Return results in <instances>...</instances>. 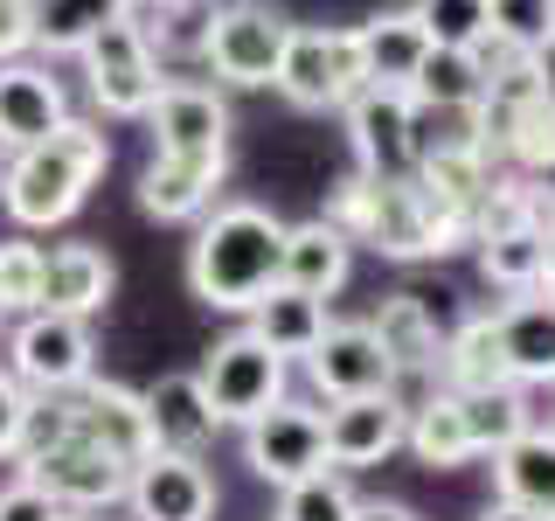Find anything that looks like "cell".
I'll list each match as a JSON object with an SVG mask.
<instances>
[{
  "instance_id": "obj_41",
  "label": "cell",
  "mask_w": 555,
  "mask_h": 521,
  "mask_svg": "<svg viewBox=\"0 0 555 521\" xmlns=\"http://www.w3.org/2000/svg\"><path fill=\"white\" fill-rule=\"evenodd\" d=\"M528 188H534V202H542V208H548V223H555V161H548V167H534V174H528Z\"/></svg>"
},
{
  "instance_id": "obj_7",
  "label": "cell",
  "mask_w": 555,
  "mask_h": 521,
  "mask_svg": "<svg viewBox=\"0 0 555 521\" xmlns=\"http://www.w3.org/2000/svg\"><path fill=\"white\" fill-rule=\"evenodd\" d=\"M271 84H278V98L299 104V112H340V104L369 84L354 28H292Z\"/></svg>"
},
{
  "instance_id": "obj_44",
  "label": "cell",
  "mask_w": 555,
  "mask_h": 521,
  "mask_svg": "<svg viewBox=\"0 0 555 521\" xmlns=\"http://www.w3.org/2000/svg\"><path fill=\"white\" fill-rule=\"evenodd\" d=\"M132 8H153V14H181L188 0H132Z\"/></svg>"
},
{
  "instance_id": "obj_35",
  "label": "cell",
  "mask_w": 555,
  "mask_h": 521,
  "mask_svg": "<svg viewBox=\"0 0 555 521\" xmlns=\"http://www.w3.org/2000/svg\"><path fill=\"white\" fill-rule=\"evenodd\" d=\"M410 14L438 49H479L486 42V0H410Z\"/></svg>"
},
{
  "instance_id": "obj_11",
  "label": "cell",
  "mask_w": 555,
  "mask_h": 521,
  "mask_svg": "<svg viewBox=\"0 0 555 521\" xmlns=\"http://www.w3.org/2000/svg\"><path fill=\"white\" fill-rule=\"evenodd\" d=\"M146 132L153 153H230V104L216 84L167 77L160 98L146 104Z\"/></svg>"
},
{
  "instance_id": "obj_15",
  "label": "cell",
  "mask_w": 555,
  "mask_h": 521,
  "mask_svg": "<svg viewBox=\"0 0 555 521\" xmlns=\"http://www.w3.org/2000/svg\"><path fill=\"white\" fill-rule=\"evenodd\" d=\"M63 417L83 431V439H98L104 452H118L126 466L139 459H153V424H146V396L126 390V382H77V390H63L56 396Z\"/></svg>"
},
{
  "instance_id": "obj_46",
  "label": "cell",
  "mask_w": 555,
  "mask_h": 521,
  "mask_svg": "<svg viewBox=\"0 0 555 521\" xmlns=\"http://www.w3.org/2000/svg\"><path fill=\"white\" fill-rule=\"evenodd\" d=\"M548 431H555V417H548Z\"/></svg>"
},
{
  "instance_id": "obj_12",
  "label": "cell",
  "mask_w": 555,
  "mask_h": 521,
  "mask_svg": "<svg viewBox=\"0 0 555 521\" xmlns=\"http://www.w3.org/2000/svg\"><path fill=\"white\" fill-rule=\"evenodd\" d=\"M340 112H347V139H354V174H369V181H396V174H410V112H416L410 91L361 84Z\"/></svg>"
},
{
  "instance_id": "obj_27",
  "label": "cell",
  "mask_w": 555,
  "mask_h": 521,
  "mask_svg": "<svg viewBox=\"0 0 555 521\" xmlns=\"http://www.w3.org/2000/svg\"><path fill=\"white\" fill-rule=\"evenodd\" d=\"M403 445H410L424 466H465V459H479V452H473V424H465V404H459V390H438V396H424V404L410 410V431H403Z\"/></svg>"
},
{
  "instance_id": "obj_37",
  "label": "cell",
  "mask_w": 555,
  "mask_h": 521,
  "mask_svg": "<svg viewBox=\"0 0 555 521\" xmlns=\"http://www.w3.org/2000/svg\"><path fill=\"white\" fill-rule=\"evenodd\" d=\"M28 404H35V396H28V390H22V382H14L8 369H0V459H14V452H22Z\"/></svg>"
},
{
  "instance_id": "obj_42",
  "label": "cell",
  "mask_w": 555,
  "mask_h": 521,
  "mask_svg": "<svg viewBox=\"0 0 555 521\" xmlns=\"http://www.w3.org/2000/svg\"><path fill=\"white\" fill-rule=\"evenodd\" d=\"M479 521H534V514H528V508H507V500H493V508H486Z\"/></svg>"
},
{
  "instance_id": "obj_36",
  "label": "cell",
  "mask_w": 555,
  "mask_h": 521,
  "mask_svg": "<svg viewBox=\"0 0 555 521\" xmlns=\"http://www.w3.org/2000/svg\"><path fill=\"white\" fill-rule=\"evenodd\" d=\"M0 521H63V508H56V500H49L35 480L14 473L8 486H0Z\"/></svg>"
},
{
  "instance_id": "obj_31",
  "label": "cell",
  "mask_w": 555,
  "mask_h": 521,
  "mask_svg": "<svg viewBox=\"0 0 555 521\" xmlns=\"http://www.w3.org/2000/svg\"><path fill=\"white\" fill-rule=\"evenodd\" d=\"M410 104H486V69L473 49H430L410 84Z\"/></svg>"
},
{
  "instance_id": "obj_19",
  "label": "cell",
  "mask_w": 555,
  "mask_h": 521,
  "mask_svg": "<svg viewBox=\"0 0 555 521\" xmlns=\"http://www.w3.org/2000/svg\"><path fill=\"white\" fill-rule=\"evenodd\" d=\"M118 271L98 243L69 237V243H42V306L35 313H69V320H98L112 300Z\"/></svg>"
},
{
  "instance_id": "obj_23",
  "label": "cell",
  "mask_w": 555,
  "mask_h": 521,
  "mask_svg": "<svg viewBox=\"0 0 555 521\" xmlns=\"http://www.w3.org/2000/svg\"><path fill=\"white\" fill-rule=\"evenodd\" d=\"M354 42H361V69H369V84H382V91H410L416 69H424V56L438 49L410 8H382V14H369V22L354 28Z\"/></svg>"
},
{
  "instance_id": "obj_10",
  "label": "cell",
  "mask_w": 555,
  "mask_h": 521,
  "mask_svg": "<svg viewBox=\"0 0 555 521\" xmlns=\"http://www.w3.org/2000/svg\"><path fill=\"white\" fill-rule=\"evenodd\" d=\"M243 459H250V473L264 486H292L306 473H320L326 466V424L312 404H271L264 417H250L243 424Z\"/></svg>"
},
{
  "instance_id": "obj_22",
  "label": "cell",
  "mask_w": 555,
  "mask_h": 521,
  "mask_svg": "<svg viewBox=\"0 0 555 521\" xmlns=\"http://www.w3.org/2000/svg\"><path fill=\"white\" fill-rule=\"evenodd\" d=\"M347 265H354V243H347L326 216H312V223H285L278 285L306 292V300H334V292L347 285Z\"/></svg>"
},
{
  "instance_id": "obj_30",
  "label": "cell",
  "mask_w": 555,
  "mask_h": 521,
  "mask_svg": "<svg viewBox=\"0 0 555 521\" xmlns=\"http://www.w3.org/2000/svg\"><path fill=\"white\" fill-rule=\"evenodd\" d=\"M465 404V424H473V452H500L514 445L520 431H534L528 417V390L520 382H493V390H459Z\"/></svg>"
},
{
  "instance_id": "obj_16",
  "label": "cell",
  "mask_w": 555,
  "mask_h": 521,
  "mask_svg": "<svg viewBox=\"0 0 555 521\" xmlns=\"http://www.w3.org/2000/svg\"><path fill=\"white\" fill-rule=\"evenodd\" d=\"M306 376H312V390H320L326 404H340V396H382V390H396V369H389V355H382V341L369 334V320H347V327L326 320L320 347L306 355Z\"/></svg>"
},
{
  "instance_id": "obj_4",
  "label": "cell",
  "mask_w": 555,
  "mask_h": 521,
  "mask_svg": "<svg viewBox=\"0 0 555 521\" xmlns=\"http://www.w3.org/2000/svg\"><path fill=\"white\" fill-rule=\"evenodd\" d=\"M14 466H22V480H35L63 514H104L112 500H126V486H132V466L118 459V452H104L98 439H83L63 417L56 396H35L28 404V431H22Z\"/></svg>"
},
{
  "instance_id": "obj_38",
  "label": "cell",
  "mask_w": 555,
  "mask_h": 521,
  "mask_svg": "<svg viewBox=\"0 0 555 521\" xmlns=\"http://www.w3.org/2000/svg\"><path fill=\"white\" fill-rule=\"evenodd\" d=\"M35 56V0H0V63Z\"/></svg>"
},
{
  "instance_id": "obj_29",
  "label": "cell",
  "mask_w": 555,
  "mask_h": 521,
  "mask_svg": "<svg viewBox=\"0 0 555 521\" xmlns=\"http://www.w3.org/2000/svg\"><path fill=\"white\" fill-rule=\"evenodd\" d=\"M118 14H132V0H35V49L42 56H77Z\"/></svg>"
},
{
  "instance_id": "obj_47",
  "label": "cell",
  "mask_w": 555,
  "mask_h": 521,
  "mask_svg": "<svg viewBox=\"0 0 555 521\" xmlns=\"http://www.w3.org/2000/svg\"><path fill=\"white\" fill-rule=\"evenodd\" d=\"M0 327H8V320H0Z\"/></svg>"
},
{
  "instance_id": "obj_26",
  "label": "cell",
  "mask_w": 555,
  "mask_h": 521,
  "mask_svg": "<svg viewBox=\"0 0 555 521\" xmlns=\"http://www.w3.org/2000/svg\"><path fill=\"white\" fill-rule=\"evenodd\" d=\"M243 320H250V334L264 341L271 355L306 361L312 347H320V334H326V300H306V292H292V285H271Z\"/></svg>"
},
{
  "instance_id": "obj_43",
  "label": "cell",
  "mask_w": 555,
  "mask_h": 521,
  "mask_svg": "<svg viewBox=\"0 0 555 521\" xmlns=\"http://www.w3.org/2000/svg\"><path fill=\"white\" fill-rule=\"evenodd\" d=\"M542 292L555 300V223H548V271H542Z\"/></svg>"
},
{
  "instance_id": "obj_8",
  "label": "cell",
  "mask_w": 555,
  "mask_h": 521,
  "mask_svg": "<svg viewBox=\"0 0 555 521\" xmlns=\"http://www.w3.org/2000/svg\"><path fill=\"white\" fill-rule=\"evenodd\" d=\"M285 35L292 22L271 0H230L202 22V63L236 91H264L278 77V56H285Z\"/></svg>"
},
{
  "instance_id": "obj_6",
  "label": "cell",
  "mask_w": 555,
  "mask_h": 521,
  "mask_svg": "<svg viewBox=\"0 0 555 521\" xmlns=\"http://www.w3.org/2000/svg\"><path fill=\"white\" fill-rule=\"evenodd\" d=\"M28 396H63L77 382H91L98 369V341L91 320H69V313H22L8 334V361H0Z\"/></svg>"
},
{
  "instance_id": "obj_40",
  "label": "cell",
  "mask_w": 555,
  "mask_h": 521,
  "mask_svg": "<svg viewBox=\"0 0 555 521\" xmlns=\"http://www.w3.org/2000/svg\"><path fill=\"white\" fill-rule=\"evenodd\" d=\"M528 63H534V84H542V91L555 98V35H548V42H542V49H534V56H528Z\"/></svg>"
},
{
  "instance_id": "obj_33",
  "label": "cell",
  "mask_w": 555,
  "mask_h": 521,
  "mask_svg": "<svg viewBox=\"0 0 555 521\" xmlns=\"http://www.w3.org/2000/svg\"><path fill=\"white\" fill-rule=\"evenodd\" d=\"M42 306V243L0 237V320H22Z\"/></svg>"
},
{
  "instance_id": "obj_1",
  "label": "cell",
  "mask_w": 555,
  "mask_h": 521,
  "mask_svg": "<svg viewBox=\"0 0 555 521\" xmlns=\"http://www.w3.org/2000/svg\"><path fill=\"white\" fill-rule=\"evenodd\" d=\"M326 223L347 243H369L375 257H396V265H424V257H451L473 243V208L424 188L416 174H396V181H369V174H347V181L326 195Z\"/></svg>"
},
{
  "instance_id": "obj_20",
  "label": "cell",
  "mask_w": 555,
  "mask_h": 521,
  "mask_svg": "<svg viewBox=\"0 0 555 521\" xmlns=\"http://www.w3.org/2000/svg\"><path fill=\"white\" fill-rule=\"evenodd\" d=\"M493 341H500V361H507V382H548L555 376V300L548 292H520V300L493 306Z\"/></svg>"
},
{
  "instance_id": "obj_5",
  "label": "cell",
  "mask_w": 555,
  "mask_h": 521,
  "mask_svg": "<svg viewBox=\"0 0 555 521\" xmlns=\"http://www.w3.org/2000/svg\"><path fill=\"white\" fill-rule=\"evenodd\" d=\"M83 63V91L104 118H146V104L160 98L167 69H160V49L146 42V28L132 22V14H118V22H104L91 42L77 49Z\"/></svg>"
},
{
  "instance_id": "obj_45",
  "label": "cell",
  "mask_w": 555,
  "mask_h": 521,
  "mask_svg": "<svg viewBox=\"0 0 555 521\" xmlns=\"http://www.w3.org/2000/svg\"><path fill=\"white\" fill-rule=\"evenodd\" d=\"M63 521H98V514H63Z\"/></svg>"
},
{
  "instance_id": "obj_34",
  "label": "cell",
  "mask_w": 555,
  "mask_h": 521,
  "mask_svg": "<svg viewBox=\"0 0 555 521\" xmlns=\"http://www.w3.org/2000/svg\"><path fill=\"white\" fill-rule=\"evenodd\" d=\"M486 35L520 49V56H534L555 35V0H486Z\"/></svg>"
},
{
  "instance_id": "obj_18",
  "label": "cell",
  "mask_w": 555,
  "mask_h": 521,
  "mask_svg": "<svg viewBox=\"0 0 555 521\" xmlns=\"http://www.w3.org/2000/svg\"><path fill=\"white\" fill-rule=\"evenodd\" d=\"M63 118H69V91H63L56 69L35 63V56L0 63V147L22 153L35 139H49Z\"/></svg>"
},
{
  "instance_id": "obj_9",
  "label": "cell",
  "mask_w": 555,
  "mask_h": 521,
  "mask_svg": "<svg viewBox=\"0 0 555 521\" xmlns=\"http://www.w3.org/2000/svg\"><path fill=\"white\" fill-rule=\"evenodd\" d=\"M285 355H271L264 341L250 334V327H236L230 341L208 347V361L195 369L208 410L222 417V424H250V417H264L271 404H285Z\"/></svg>"
},
{
  "instance_id": "obj_3",
  "label": "cell",
  "mask_w": 555,
  "mask_h": 521,
  "mask_svg": "<svg viewBox=\"0 0 555 521\" xmlns=\"http://www.w3.org/2000/svg\"><path fill=\"white\" fill-rule=\"evenodd\" d=\"M104 167H112V139L91 118H63L49 139L8 153V167H0V208L22 230H56V223H69L91 202Z\"/></svg>"
},
{
  "instance_id": "obj_25",
  "label": "cell",
  "mask_w": 555,
  "mask_h": 521,
  "mask_svg": "<svg viewBox=\"0 0 555 521\" xmlns=\"http://www.w3.org/2000/svg\"><path fill=\"white\" fill-rule=\"evenodd\" d=\"M493 486L507 508H528L534 521H555V431H520L493 452Z\"/></svg>"
},
{
  "instance_id": "obj_28",
  "label": "cell",
  "mask_w": 555,
  "mask_h": 521,
  "mask_svg": "<svg viewBox=\"0 0 555 521\" xmlns=\"http://www.w3.org/2000/svg\"><path fill=\"white\" fill-rule=\"evenodd\" d=\"M479 271L486 285L500 292H542V271H548V230L528 223V230H500V237H479Z\"/></svg>"
},
{
  "instance_id": "obj_14",
  "label": "cell",
  "mask_w": 555,
  "mask_h": 521,
  "mask_svg": "<svg viewBox=\"0 0 555 521\" xmlns=\"http://www.w3.org/2000/svg\"><path fill=\"white\" fill-rule=\"evenodd\" d=\"M326 466H382L396 445H403V431H410V404L396 390H382V396H340V404H326Z\"/></svg>"
},
{
  "instance_id": "obj_2",
  "label": "cell",
  "mask_w": 555,
  "mask_h": 521,
  "mask_svg": "<svg viewBox=\"0 0 555 521\" xmlns=\"http://www.w3.org/2000/svg\"><path fill=\"white\" fill-rule=\"evenodd\" d=\"M285 223L264 202H216L188 243V292L216 313H250L278 285Z\"/></svg>"
},
{
  "instance_id": "obj_17",
  "label": "cell",
  "mask_w": 555,
  "mask_h": 521,
  "mask_svg": "<svg viewBox=\"0 0 555 521\" xmlns=\"http://www.w3.org/2000/svg\"><path fill=\"white\" fill-rule=\"evenodd\" d=\"M126 508L139 521H208L216 514V473L202 459H181V452H153L132 466Z\"/></svg>"
},
{
  "instance_id": "obj_32",
  "label": "cell",
  "mask_w": 555,
  "mask_h": 521,
  "mask_svg": "<svg viewBox=\"0 0 555 521\" xmlns=\"http://www.w3.org/2000/svg\"><path fill=\"white\" fill-rule=\"evenodd\" d=\"M347 514H354V494H347V480L334 466L278 486V521H347Z\"/></svg>"
},
{
  "instance_id": "obj_13",
  "label": "cell",
  "mask_w": 555,
  "mask_h": 521,
  "mask_svg": "<svg viewBox=\"0 0 555 521\" xmlns=\"http://www.w3.org/2000/svg\"><path fill=\"white\" fill-rule=\"evenodd\" d=\"M230 153H153L139 167V208L153 223H202L222 195Z\"/></svg>"
},
{
  "instance_id": "obj_24",
  "label": "cell",
  "mask_w": 555,
  "mask_h": 521,
  "mask_svg": "<svg viewBox=\"0 0 555 521\" xmlns=\"http://www.w3.org/2000/svg\"><path fill=\"white\" fill-rule=\"evenodd\" d=\"M369 334L382 341L396 382H403V376H430V369H438V355H444V334H438V320H430V306L416 300V292H389V300L375 306Z\"/></svg>"
},
{
  "instance_id": "obj_21",
  "label": "cell",
  "mask_w": 555,
  "mask_h": 521,
  "mask_svg": "<svg viewBox=\"0 0 555 521\" xmlns=\"http://www.w3.org/2000/svg\"><path fill=\"white\" fill-rule=\"evenodd\" d=\"M139 396H146L153 452H181V459H202V452L216 445L222 417L208 410V396H202V382H195V376H160L153 390H139Z\"/></svg>"
},
{
  "instance_id": "obj_39",
  "label": "cell",
  "mask_w": 555,
  "mask_h": 521,
  "mask_svg": "<svg viewBox=\"0 0 555 521\" xmlns=\"http://www.w3.org/2000/svg\"><path fill=\"white\" fill-rule=\"evenodd\" d=\"M347 521H416L410 508H396V500H354V514Z\"/></svg>"
}]
</instances>
